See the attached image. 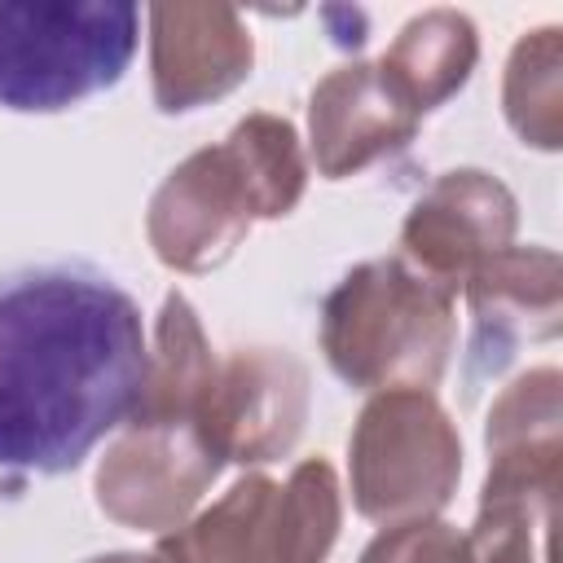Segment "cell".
Wrapping results in <instances>:
<instances>
[{
	"label": "cell",
	"mask_w": 563,
	"mask_h": 563,
	"mask_svg": "<svg viewBox=\"0 0 563 563\" xmlns=\"http://www.w3.org/2000/svg\"><path fill=\"white\" fill-rule=\"evenodd\" d=\"M141 308L88 268L0 282V471L62 475L123 427L145 387Z\"/></svg>",
	"instance_id": "cell-1"
},
{
	"label": "cell",
	"mask_w": 563,
	"mask_h": 563,
	"mask_svg": "<svg viewBox=\"0 0 563 563\" xmlns=\"http://www.w3.org/2000/svg\"><path fill=\"white\" fill-rule=\"evenodd\" d=\"M308 163L282 114H246L220 145L189 154L150 202V246L167 268L207 273L233 255L255 220L303 198Z\"/></svg>",
	"instance_id": "cell-2"
},
{
	"label": "cell",
	"mask_w": 563,
	"mask_h": 563,
	"mask_svg": "<svg viewBox=\"0 0 563 563\" xmlns=\"http://www.w3.org/2000/svg\"><path fill=\"white\" fill-rule=\"evenodd\" d=\"M321 352L361 391H431L453 352V290L400 255L365 260L321 303Z\"/></svg>",
	"instance_id": "cell-3"
},
{
	"label": "cell",
	"mask_w": 563,
	"mask_h": 563,
	"mask_svg": "<svg viewBox=\"0 0 563 563\" xmlns=\"http://www.w3.org/2000/svg\"><path fill=\"white\" fill-rule=\"evenodd\" d=\"M136 35L128 0H0V106L53 114L114 88Z\"/></svg>",
	"instance_id": "cell-4"
},
{
	"label": "cell",
	"mask_w": 563,
	"mask_h": 563,
	"mask_svg": "<svg viewBox=\"0 0 563 563\" xmlns=\"http://www.w3.org/2000/svg\"><path fill=\"white\" fill-rule=\"evenodd\" d=\"M343 501L325 457H308L286 484L238 479L211 510L158 537V563H321L339 537Z\"/></svg>",
	"instance_id": "cell-5"
},
{
	"label": "cell",
	"mask_w": 563,
	"mask_h": 563,
	"mask_svg": "<svg viewBox=\"0 0 563 563\" xmlns=\"http://www.w3.org/2000/svg\"><path fill=\"white\" fill-rule=\"evenodd\" d=\"M352 501L374 523L431 519L462 475V440L422 387L378 391L352 431Z\"/></svg>",
	"instance_id": "cell-6"
},
{
	"label": "cell",
	"mask_w": 563,
	"mask_h": 563,
	"mask_svg": "<svg viewBox=\"0 0 563 563\" xmlns=\"http://www.w3.org/2000/svg\"><path fill=\"white\" fill-rule=\"evenodd\" d=\"M220 466L198 427L128 422L97 466V506L123 528H180Z\"/></svg>",
	"instance_id": "cell-7"
},
{
	"label": "cell",
	"mask_w": 563,
	"mask_h": 563,
	"mask_svg": "<svg viewBox=\"0 0 563 563\" xmlns=\"http://www.w3.org/2000/svg\"><path fill=\"white\" fill-rule=\"evenodd\" d=\"M308 418V369L277 347H246L220 361L198 431L220 462H277Z\"/></svg>",
	"instance_id": "cell-8"
},
{
	"label": "cell",
	"mask_w": 563,
	"mask_h": 563,
	"mask_svg": "<svg viewBox=\"0 0 563 563\" xmlns=\"http://www.w3.org/2000/svg\"><path fill=\"white\" fill-rule=\"evenodd\" d=\"M519 224L515 194L475 167L444 172L409 211L400 229V260L457 295V286L501 246Z\"/></svg>",
	"instance_id": "cell-9"
},
{
	"label": "cell",
	"mask_w": 563,
	"mask_h": 563,
	"mask_svg": "<svg viewBox=\"0 0 563 563\" xmlns=\"http://www.w3.org/2000/svg\"><path fill=\"white\" fill-rule=\"evenodd\" d=\"M255 62L251 31L233 4H154L150 79L163 114L198 110L233 92Z\"/></svg>",
	"instance_id": "cell-10"
},
{
	"label": "cell",
	"mask_w": 563,
	"mask_h": 563,
	"mask_svg": "<svg viewBox=\"0 0 563 563\" xmlns=\"http://www.w3.org/2000/svg\"><path fill=\"white\" fill-rule=\"evenodd\" d=\"M462 286L471 303V378H488L506 369L523 343L559 334L563 290L550 246H501Z\"/></svg>",
	"instance_id": "cell-11"
},
{
	"label": "cell",
	"mask_w": 563,
	"mask_h": 563,
	"mask_svg": "<svg viewBox=\"0 0 563 563\" xmlns=\"http://www.w3.org/2000/svg\"><path fill=\"white\" fill-rule=\"evenodd\" d=\"M418 110L387 84V75L369 62H352L330 70L308 101V132L317 172L339 180L347 172L369 167L374 158L400 150L418 132Z\"/></svg>",
	"instance_id": "cell-12"
},
{
	"label": "cell",
	"mask_w": 563,
	"mask_h": 563,
	"mask_svg": "<svg viewBox=\"0 0 563 563\" xmlns=\"http://www.w3.org/2000/svg\"><path fill=\"white\" fill-rule=\"evenodd\" d=\"M559 369L541 365L515 378L488 409V479L484 497H519L532 506H554L563 479V409Z\"/></svg>",
	"instance_id": "cell-13"
},
{
	"label": "cell",
	"mask_w": 563,
	"mask_h": 563,
	"mask_svg": "<svg viewBox=\"0 0 563 563\" xmlns=\"http://www.w3.org/2000/svg\"><path fill=\"white\" fill-rule=\"evenodd\" d=\"M220 361L211 356V343L198 325V312L180 290L163 299L154 352L145 365V387L128 422H167V427H198L202 405L211 396Z\"/></svg>",
	"instance_id": "cell-14"
},
{
	"label": "cell",
	"mask_w": 563,
	"mask_h": 563,
	"mask_svg": "<svg viewBox=\"0 0 563 563\" xmlns=\"http://www.w3.org/2000/svg\"><path fill=\"white\" fill-rule=\"evenodd\" d=\"M475 57H479L475 22L457 9H427L400 26L391 48L374 66L418 114H427L471 79Z\"/></svg>",
	"instance_id": "cell-15"
},
{
	"label": "cell",
	"mask_w": 563,
	"mask_h": 563,
	"mask_svg": "<svg viewBox=\"0 0 563 563\" xmlns=\"http://www.w3.org/2000/svg\"><path fill=\"white\" fill-rule=\"evenodd\" d=\"M501 106L523 145H563V31L541 26L523 35L506 62Z\"/></svg>",
	"instance_id": "cell-16"
},
{
	"label": "cell",
	"mask_w": 563,
	"mask_h": 563,
	"mask_svg": "<svg viewBox=\"0 0 563 563\" xmlns=\"http://www.w3.org/2000/svg\"><path fill=\"white\" fill-rule=\"evenodd\" d=\"M550 510L519 497H479V519L466 532L471 563H537L532 537L545 528Z\"/></svg>",
	"instance_id": "cell-17"
},
{
	"label": "cell",
	"mask_w": 563,
	"mask_h": 563,
	"mask_svg": "<svg viewBox=\"0 0 563 563\" xmlns=\"http://www.w3.org/2000/svg\"><path fill=\"white\" fill-rule=\"evenodd\" d=\"M361 563H471L466 537L440 519H409L378 532Z\"/></svg>",
	"instance_id": "cell-18"
},
{
	"label": "cell",
	"mask_w": 563,
	"mask_h": 563,
	"mask_svg": "<svg viewBox=\"0 0 563 563\" xmlns=\"http://www.w3.org/2000/svg\"><path fill=\"white\" fill-rule=\"evenodd\" d=\"M88 563H158V559H145V554H97Z\"/></svg>",
	"instance_id": "cell-19"
}]
</instances>
